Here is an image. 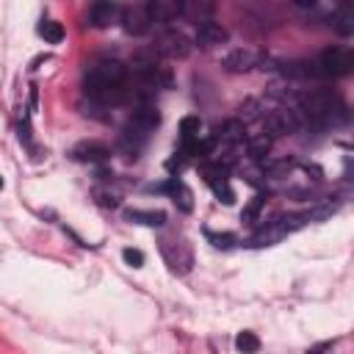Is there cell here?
<instances>
[{"label": "cell", "mask_w": 354, "mask_h": 354, "mask_svg": "<svg viewBox=\"0 0 354 354\" xmlns=\"http://www.w3.org/2000/svg\"><path fill=\"white\" fill-rule=\"evenodd\" d=\"M160 124V111L152 105V102H138L130 113V122L122 133V149L136 158V152L147 144V138L155 133V127Z\"/></svg>", "instance_id": "6da1fadb"}, {"label": "cell", "mask_w": 354, "mask_h": 354, "mask_svg": "<svg viewBox=\"0 0 354 354\" xmlns=\"http://www.w3.org/2000/svg\"><path fill=\"white\" fill-rule=\"evenodd\" d=\"M122 28L127 30V33H133V36H144V33H149V28H152V19H149V14H147V8L144 6H130V8H122Z\"/></svg>", "instance_id": "30bf717a"}, {"label": "cell", "mask_w": 354, "mask_h": 354, "mask_svg": "<svg viewBox=\"0 0 354 354\" xmlns=\"http://www.w3.org/2000/svg\"><path fill=\"white\" fill-rule=\"evenodd\" d=\"M39 36H41L47 44H61V41H64V25L55 22V19H41V22H39Z\"/></svg>", "instance_id": "9a60e30c"}, {"label": "cell", "mask_w": 354, "mask_h": 354, "mask_svg": "<svg viewBox=\"0 0 354 354\" xmlns=\"http://www.w3.org/2000/svg\"><path fill=\"white\" fill-rule=\"evenodd\" d=\"M124 218L133 224H144V227H163L166 224V213L163 210H124Z\"/></svg>", "instance_id": "4fadbf2b"}, {"label": "cell", "mask_w": 354, "mask_h": 354, "mask_svg": "<svg viewBox=\"0 0 354 354\" xmlns=\"http://www.w3.org/2000/svg\"><path fill=\"white\" fill-rule=\"evenodd\" d=\"M266 205V196L263 194H257V196H252L249 202H246V207L241 210V221H246V224H254L257 221V216H260V207Z\"/></svg>", "instance_id": "ac0fdd59"}, {"label": "cell", "mask_w": 354, "mask_h": 354, "mask_svg": "<svg viewBox=\"0 0 354 354\" xmlns=\"http://www.w3.org/2000/svg\"><path fill=\"white\" fill-rule=\"evenodd\" d=\"M152 50H155L160 58H185V55L191 53V41H188V36L180 33V30H166V33L155 41Z\"/></svg>", "instance_id": "52a82bcc"}, {"label": "cell", "mask_w": 354, "mask_h": 354, "mask_svg": "<svg viewBox=\"0 0 354 354\" xmlns=\"http://www.w3.org/2000/svg\"><path fill=\"white\" fill-rule=\"evenodd\" d=\"M94 199L102 207H119V202H122V196L116 191H105V188H94Z\"/></svg>", "instance_id": "44dd1931"}, {"label": "cell", "mask_w": 354, "mask_h": 354, "mask_svg": "<svg viewBox=\"0 0 354 354\" xmlns=\"http://www.w3.org/2000/svg\"><path fill=\"white\" fill-rule=\"evenodd\" d=\"M299 116L307 119V122H315V124H329L335 119V113L346 111L337 100V94L332 88H318V91H310L301 97L299 102Z\"/></svg>", "instance_id": "7a4b0ae2"}, {"label": "cell", "mask_w": 354, "mask_h": 354, "mask_svg": "<svg viewBox=\"0 0 354 354\" xmlns=\"http://www.w3.org/2000/svg\"><path fill=\"white\" fill-rule=\"evenodd\" d=\"M205 238L216 246V249H230L235 243V235L232 232H213V230H205Z\"/></svg>", "instance_id": "d6986e66"}, {"label": "cell", "mask_w": 354, "mask_h": 354, "mask_svg": "<svg viewBox=\"0 0 354 354\" xmlns=\"http://www.w3.org/2000/svg\"><path fill=\"white\" fill-rule=\"evenodd\" d=\"M72 158L80 160V163H105L111 158V149L100 141H80L75 149H72Z\"/></svg>", "instance_id": "7c38bea8"}, {"label": "cell", "mask_w": 354, "mask_h": 354, "mask_svg": "<svg viewBox=\"0 0 354 354\" xmlns=\"http://www.w3.org/2000/svg\"><path fill=\"white\" fill-rule=\"evenodd\" d=\"M332 346H335V340H324V343H318V346L307 348V354H324V351H329Z\"/></svg>", "instance_id": "603a6c76"}, {"label": "cell", "mask_w": 354, "mask_h": 354, "mask_svg": "<svg viewBox=\"0 0 354 354\" xmlns=\"http://www.w3.org/2000/svg\"><path fill=\"white\" fill-rule=\"evenodd\" d=\"M235 348H238L241 354H254V351H260V337H257L254 332H238Z\"/></svg>", "instance_id": "2e32d148"}, {"label": "cell", "mask_w": 354, "mask_h": 354, "mask_svg": "<svg viewBox=\"0 0 354 354\" xmlns=\"http://www.w3.org/2000/svg\"><path fill=\"white\" fill-rule=\"evenodd\" d=\"M299 124H301V116H299L296 108H277V111L266 113V119H263V130H266V133H263V136H268V138L274 141V138L290 136Z\"/></svg>", "instance_id": "277c9868"}, {"label": "cell", "mask_w": 354, "mask_h": 354, "mask_svg": "<svg viewBox=\"0 0 354 354\" xmlns=\"http://www.w3.org/2000/svg\"><path fill=\"white\" fill-rule=\"evenodd\" d=\"M147 191L169 194L171 202L177 205V210H183V213H191V207H194V194L180 177H169V183H160V185H147Z\"/></svg>", "instance_id": "8992f818"}, {"label": "cell", "mask_w": 354, "mask_h": 354, "mask_svg": "<svg viewBox=\"0 0 354 354\" xmlns=\"http://www.w3.org/2000/svg\"><path fill=\"white\" fill-rule=\"evenodd\" d=\"M263 64H266V53L257 50V47H235L221 61V66L227 72H252V69H257Z\"/></svg>", "instance_id": "5b68a950"}, {"label": "cell", "mask_w": 354, "mask_h": 354, "mask_svg": "<svg viewBox=\"0 0 354 354\" xmlns=\"http://www.w3.org/2000/svg\"><path fill=\"white\" fill-rule=\"evenodd\" d=\"M122 257H124V263L133 266V268H141V266H144V254H141L138 249H124Z\"/></svg>", "instance_id": "7402d4cb"}, {"label": "cell", "mask_w": 354, "mask_h": 354, "mask_svg": "<svg viewBox=\"0 0 354 354\" xmlns=\"http://www.w3.org/2000/svg\"><path fill=\"white\" fill-rule=\"evenodd\" d=\"M119 19H122V6H119V3H111V0L94 3V6L88 8V17H86V22H88L91 28H111V25L119 22Z\"/></svg>", "instance_id": "ba28073f"}, {"label": "cell", "mask_w": 354, "mask_h": 354, "mask_svg": "<svg viewBox=\"0 0 354 354\" xmlns=\"http://www.w3.org/2000/svg\"><path fill=\"white\" fill-rule=\"evenodd\" d=\"M332 28H335L340 36H351V33H354V8L343 6V8L332 17Z\"/></svg>", "instance_id": "5bb4252c"}, {"label": "cell", "mask_w": 354, "mask_h": 354, "mask_svg": "<svg viewBox=\"0 0 354 354\" xmlns=\"http://www.w3.org/2000/svg\"><path fill=\"white\" fill-rule=\"evenodd\" d=\"M183 3V17H196L199 22H205V17L213 11L210 3H194V0H180Z\"/></svg>", "instance_id": "e0dca14e"}, {"label": "cell", "mask_w": 354, "mask_h": 354, "mask_svg": "<svg viewBox=\"0 0 354 354\" xmlns=\"http://www.w3.org/2000/svg\"><path fill=\"white\" fill-rule=\"evenodd\" d=\"M268 149H271V138L268 136H257V138L249 141V155L252 158H263V155H268Z\"/></svg>", "instance_id": "ffe728a7"}, {"label": "cell", "mask_w": 354, "mask_h": 354, "mask_svg": "<svg viewBox=\"0 0 354 354\" xmlns=\"http://www.w3.org/2000/svg\"><path fill=\"white\" fill-rule=\"evenodd\" d=\"M0 191H3V177H0Z\"/></svg>", "instance_id": "cb8c5ba5"}, {"label": "cell", "mask_w": 354, "mask_h": 354, "mask_svg": "<svg viewBox=\"0 0 354 354\" xmlns=\"http://www.w3.org/2000/svg\"><path fill=\"white\" fill-rule=\"evenodd\" d=\"M196 44L202 47V50H210V47H218V44H224L227 41V30L218 25V22H213V19H205V22H199L196 25Z\"/></svg>", "instance_id": "8fae6325"}, {"label": "cell", "mask_w": 354, "mask_h": 354, "mask_svg": "<svg viewBox=\"0 0 354 354\" xmlns=\"http://www.w3.org/2000/svg\"><path fill=\"white\" fill-rule=\"evenodd\" d=\"M313 64V77H343L354 69V53L348 47H326Z\"/></svg>", "instance_id": "3957f363"}, {"label": "cell", "mask_w": 354, "mask_h": 354, "mask_svg": "<svg viewBox=\"0 0 354 354\" xmlns=\"http://www.w3.org/2000/svg\"><path fill=\"white\" fill-rule=\"evenodd\" d=\"M144 8L149 14L152 25H169L177 17H183V3L180 0H149Z\"/></svg>", "instance_id": "9c48e42d"}]
</instances>
